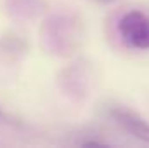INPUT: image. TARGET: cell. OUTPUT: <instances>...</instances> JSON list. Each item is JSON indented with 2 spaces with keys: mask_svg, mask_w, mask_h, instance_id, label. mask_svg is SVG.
Segmentation results:
<instances>
[{
  "mask_svg": "<svg viewBox=\"0 0 149 148\" xmlns=\"http://www.w3.org/2000/svg\"><path fill=\"white\" fill-rule=\"evenodd\" d=\"M118 32L132 49H149V16L141 11H130L121 16Z\"/></svg>",
  "mask_w": 149,
  "mask_h": 148,
  "instance_id": "6da1fadb",
  "label": "cell"
},
{
  "mask_svg": "<svg viewBox=\"0 0 149 148\" xmlns=\"http://www.w3.org/2000/svg\"><path fill=\"white\" fill-rule=\"evenodd\" d=\"M109 115L114 118V122H118L128 134L139 138L141 141L149 143V124L135 111L127 110L123 106H113L109 110Z\"/></svg>",
  "mask_w": 149,
  "mask_h": 148,
  "instance_id": "7a4b0ae2",
  "label": "cell"
},
{
  "mask_svg": "<svg viewBox=\"0 0 149 148\" xmlns=\"http://www.w3.org/2000/svg\"><path fill=\"white\" fill-rule=\"evenodd\" d=\"M101 2H109V0H101Z\"/></svg>",
  "mask_w": 149,
  "mask_h": 148,
  "instance_id": "3957f363",
  "label": "cell"
},
{
  "mask_svg": "<svg viewBox=\"0 0 149 148\" xmlns=\"http://www.w3.org/2000/svg\"><path fill=\"white\" fill-rule=\"evenodd\" d=\"M0 117H2V113H0Z\"/></svg>",
  "mask_w": 149,
  "mask_h": 148,
  "instance_id": "277c9868",
  "label": "cell"
}]
</instances>
